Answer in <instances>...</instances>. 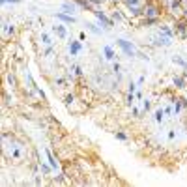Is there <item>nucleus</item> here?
Returning <instances> with one entry per match:
<instances>
[{
    "label": "nucleus",
    "instance_id": "obj_1",
    "mask_svg": "<svg viewBox=\"0 0 187 187\" xmlns=\"http://www.w3.org/2000/svg\"><path fill=\"white\" fill-rule=\"evenodd\" d=\"M45 155H47V159H49V165L52 167V170H60V163L56 161V157L52 155V152H51L49 148H45Z\"/></svg>",
    "mask_w": 187,
    "mask_h": 187
},
{
    "label": "nucleus",
    "instance_id": "obj_2",
    "mask_svg": "<svg viewBox=\"0 0 187 187\" xmlns=\"http://www.w3.org/2000/svg\"><path fill=\"white\" fill-rule=\"evenodd\" d=\"M118 45H120V47H122V49H124L127 54H133V52H135L133 45H129V43H127V41H124V39H120V41H118Z\"/></svg>",
    "mask_w": 187,
    "mask_h": 187
},
{
    "label": "nucleus",
    "instance_id": "obj_3",
    "mask_svg": "<svg viewBox=\"0 0 187 187\" xmlns=\"http://www.w3.org/2000/svg\"><path fill=\"white\" fill-rule=\"evenodd\" d=\"M67 49H69V52H71V54H77V52L81 51V43L73 41V43H69V47H67Z\"/></svg>",
    "mask_w": 187,
    "mask_h": 187
},
{
    "label": "nucleus",
    "instance_id": "obj_4",
    "mask_svg": "<svg viewBox=\"0 0 187 187\" xmlns=\"http://www.w3.org/2000/svg\"><path fill=\"white\" fill-rule=\"evenodd\" d=\"M103 52H105V58H107V60H112V58H114V51H112L109 45L103 47Z\"/></svg>",
    "mask_w": 187,
    "mask_h": 187
},
{
    "label": "nucleus",
    "instance_id": "obj_5",
    "mask_svg": "<svg viewBox=\"0 0 187 187\" xmlns=\"http://www.w3.org/2000/svg\"><path fill=\"white\" fill-rule=\"evenodd\" d=\"M172 84H174L176 88H185V81H184L182 77H174V79H172Z\"/></svg>",
    "mask_w": 187,
    "mask_h": 187
},
{
    "label": "nucleus",
    "instance_id": "obj_6",
    "mask_svg": "<svg viewBox=\"0 0 187 187\" xmlns=\"http://www.w3.org/2000/svg\"><path fill=\"white\" fill-rule=\"evenodd\" d=\"M52 30H54V32L58 34V37H66V28H64L62 24H58V26H54Z\"/></svg>",
    "mask_w": 187,
    "mask_h": 187
},
{
    "label": "nucleus",
    "instance_id": "obj_7",
    "mask_svg": "<svg viewBox=\"0 0 187 187\" xmlns=\"http://www.w3.org/2000/svg\"><path fill=\"white\" fill-rule=\"evenodd\" d=\"M41 43H43V45H51V43H52V39H51L47 34H41Z\"/></svg>",
    "mask_w": 187,
    "mask_h": 187
},
{
    "label": "nucleus",
    "instance_id": "obj_8",
    "mask_svg": "<svg viewBox=\"0 0 187 187\" xmlns=\"http://www.w3.org/2000/svg\"><path fill=\"white\" fill-rule=\"evenodd\" d=\"M51 169H52V167H51ZM51 169H49L45 163H39V172H43V174H49V172H51Z\"/></svg>",
    "mask_w": 187,
    "mask_h": 187
},
{
    "label": "nucleus",
    "instance_id": "obj_9",
    "mask_svg": "<svg viewBox=\"0 0 187 187\" xmlns=\"http://www.w3.org/2000/svg\"><path fill=\"white\" fill-rule=\"evenodd\" d=\"M56 17L62 19V21H66V22H73V17H67V15H62V13H58Z\"/></svg>",
    "mask_w": 187,
    "mask_h": 187
},
{
    "label": "nucleus",
    "instance_id": "obj_10",
    "mask_svg": "<svg viewBox=\"0 0 187 187\" xmlns=\"http://www.w3.org/2000/svg\"><path fill=\"white\" fill-rule=\"evenodd\" d=\"M135 90H137V84H135V82H129V86H127V92H129V94H135Z\"/></svg>",
    "mask_w": 187,
    "mask_h": 187
},
{
    "label": "nucleus",
    "instance_id": "obj_11",
    "mask_svg": "<svg viewBox=\"0 0 187 187\" xmlns=\"http://www.w3.org/2000/svg\"><path fill=\"white\" fill-rule=\"evenodd\" d=\"M116 139H120V140H127V135H125V133H116Z\"/></svg>",
    "mask_w": 187,
    "mask_h": 187
}]
</instances>
